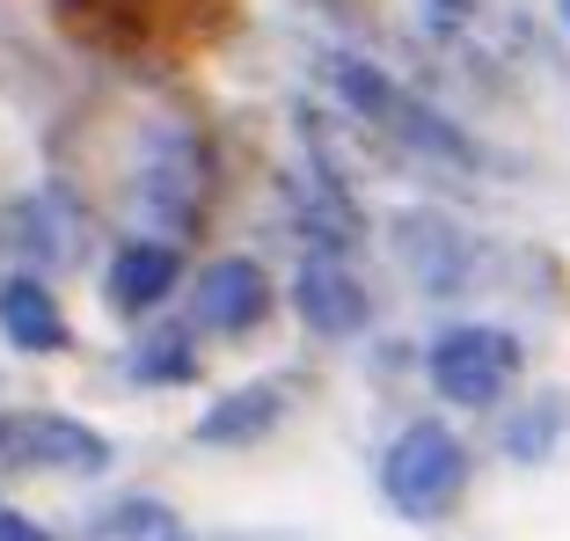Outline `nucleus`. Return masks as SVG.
Wrapping results in <instances>:
<instances>
[{"label":"nucleus","mask_w":570,"mask_h":541,"mask_svg":"<svg viewBox=\"0 0 570 541\" xmlns=\"http://www.w3.org/2000/svg\"><path fill=\"white\" fill-rule=\"evenodd\" d=\"M432 388L461 410L498 403L512 381H520V337L512 329H490V322H453L446 337L432 344Z\"/></svg>","instance_id":"3"},{"label":"nucleus","mask_w":570,"mask_h":541,"mask_svg":"<svg viewBox=\"0 0 570 541\" xmlns=\"http://www.w3.org/2000/svg\"><path fill=\"white\" fill-rule=\"evenodd\" d=\"M461 483H469V446L453 440L446 424H410L381 461V491L403 520H439V512H453Z\"/></svg>","instance_id":"2"},{"label":"nucleus","mask_w":570,"mask_h":541,"mask_svg":"<svg viewBox=\"0 0 570 541\" xmlns=\"http://www.w3.org/2000/svg\"><path fill=\"white\" fill-rule=\"evenodd\" d=\"M563 424H570L563 395H541V403H527L520 417L504 424V454H512V461H549L556 440H563Z\"/></svg>","instance_id":"15"},{"label":"nucleus","mask_w":570,"mask_h":541,"mask_svg":"<svg viewBox=\"0 0 570 541\" xmlns=\"http://www.w3.org/2000/svg\"><path fill=\"white\" fill-rule=\"evenodd\" d=\"M88 541H190V527L168 505H154V498H118V505L88 527Z\"/></svg>","instance_id":"14"},{"label":"nucleus","mask_w":570,"mask_h":541,"mask_svg":"<svg viewBox=\"0 0 570 541\" xmlns=\"http://www.w3.org/2000/svg\"><path fill=\"white\" fill-rule=\"evenodd\" d=\"M0 454L16 461V469H51V475H102L110 469L102 432L59 417V410H16V417H0Z\"/></svg>","instance_id":"4"},{"label":"nucleus","mask_w":570,"mask_h":541,"mask_svg":"<svg viewBox=\"0 0 570 541\" xmlns=\"http://www.w3.org/2000/svg\"><path fill=\"white\" fill-rule=\"evenodd\" d=\"M563 22H570V0H563Z\"/></svg>","instance_id":"20"},{"label":"nucleus","mask_w":570,"mask_h":541,"mask_svg":"<svg viewBox=\"0 0 570 541\" xmlns=\"http://www.w3.org/2000/svg\"><path fill=\"white\" fill-rule=\"evenodd\" d=\"M322 81L336 88V102H344L352 118L381 125L395 147L432 154V161H453V169H483V147H475L453 118H439L424 96H410L403 81H387L373 59H358V51H322Z\"/></svg>","instance_id":"1"},{"label":"nucleus","mask_w":570,"mask_h":541,"mask_svg":"<svg viewBox=\"0 0 570 541\" xmlns=\"http://www.w3.org/2000/svg\"><path fill=\"white\" fill-rule=\"evenodd\" d=\"M285 198L301 205L293 220H301L307 235H315V242H330V256L358 235V220H352V205H344V190H336L322 169H293V176H285Z\"/></svg>","instance_id":"13"},{"label":"nucleus","mask_w":570,"mask_h":541,"mask_svg":"<svg viewBox=\"0 0 570 541\" xmlns=\"http://www.w3.org/2000/svg\"><path fill=\"white\" fill-rule=\"evenodd\" d=\"M278 417H285V388L278 381H249V388L219 395L198 417V446H249V440H264Z\"/></svg>","instance_id":"12"},{"label":"nucleus","mask_w":570,"mask_h":541,"mask_svg":"<svg viewBox=\"0 0 570 541\" xmlns=\"http://www.w3.org/2000/svg\"><path fill=\"white\" fill-rule=\"evenodd\" d=\"M387 242H395L403 270L417 278L424 293H453V286H469V270H475V242L461 235V227H453L446 213H403Z\"/></svg>","instance_id":"8"},{"label":"nucleus","mask_w":570,"mask_h":541,"mask_svg":"<svg viewBox=\"0 0 570 541\" xmlns=\"http://www.w3.org/2000/svg\"><path fill=\"white\" fill-rule=\"evenodd\" d=\"M132 198L147 205L161 227H190L198 220L205 154H198V139H190L184 125H161V132L147 139V154H139V169H132Z\"/></svg>","instance_id":"5"},{"label":"nucleus","mask_w":570,"mask_h":541,"mask_svg":"<svg viewBox=\"0 0 570 541\" xmlns=\"http://www.w3.org/2000/svg\"><path fill=\"white\" fill-rule=\"evenodd\" d=\"M198 358H190V329H154L132 352V381H190Z\"/></svg>","instance_id":"16"},{"label":"nucleus","mask_w":570,"mask_h":541,"mask_svg":"<svg viewBox=\"0 0 570 541\" xmlns=\"http://www.w3.org/2000/svg\"><path fill=\"white\" fill-rule=\"evenodd\" d=\"M213 541H315V534H213Z\"/></svg>","instance_id":"18"},{"label":"nucleus","mask_w":570,"mask_h":541,"mask_svg":"<svg viewBox=\"0 0 570 541\" xmlns=\"http://www.w3.org/2000/svg\"><path fill=\"white\" fill-rule=\"evenodd\" d=\"M264 307H271V286L249 256H219V264L198 270V286H190V315L205 329H249Z\"/></svg>","instance_id":"9"},{"label":"nucleus","mask_w":570,"mask_h":541,"mask_svg":"<svg viewBox=\"0 0 570 541\" xmlns=\"http://www.w3.org/2000/svg\"><path fill=\"white\" fill-rule=\"evenodd\" d=\"M0 337L16 352H67V315L45 293V278H22V270L0 278Z\"/></svg>","instance_id":"11"},{"label":"nucleus","mask_w":570,"mask_h":541,"mask_svg":"<svg viewBox=\"0 0 570 541\" xmlns=\"http://www.w3.org/2000/svg\"><path fill=\"white\" fill-rule=\"evenodd\" d=\"M439 8H453V16H461V8H475V0H439Z\"/></svg>","instance_id":"19"},{"label":"nucleus","mask_w":570,"mask_h":541,"mask_svg":"<svg viewBox=\"0 0 570 541\" xmlns=\"http://www.w3.org/2000/svg\"><path fill=\"white\" fill-rule=\"evenodd\" d=\"M293 307H301V322L315 337H358L366 315H373L366 286H358L352 270H344V256H330V249H315L293 270Z\"/></svg>","instance_id":"7"},{"label":"nucleus","mask_w":570,"mask_h":541,"mask_svg":"<svg viewBox=\"0 0 570 541\" xmlns=\"http://www.w3.org/2000/svg\"><path fill=\"white\" fill-rule=\"evenodd\" d=\"M0 541H51V534H45L37 520H22L16 505H0Z\"/></svg>","instance_id":"17"},{"label":"nucleus","mask_w":570,"mask_h":541,"mask_svg":"<svg viewBox=\"0 0 570 541\" xmlns=\"http://www.w3.org/2000/svg\"><path fill=\"white\" fill-rule=\"evenodd\" d=\"M0 249L16 270H51L81 256V205H67L59 190H30V198L8 205L0 220Z\"/></svg>","instance_id":"6"},{"label":"nucleus","mask_w":570,"mask_h":541,"mask_svg":"<svg viewBox=\"0 0 570 541\" xmlns=\"http://www.w3.org/2000/svg\"><path fill=\"white\" fill-rule=\"evenodd\" d=\"M176 278H184V256L168 249V242H125L118 264H110V278H102V293H110L118 315H147L154 301L176 293Z\"/></svg>","instance_id":"10"}]
</instances>
